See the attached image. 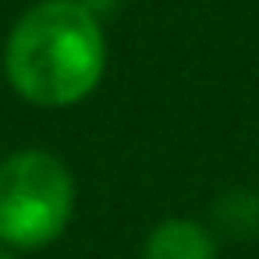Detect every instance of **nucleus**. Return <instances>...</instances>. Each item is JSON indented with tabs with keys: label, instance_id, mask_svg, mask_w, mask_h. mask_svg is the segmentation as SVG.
I'll return each instance as SVG.
<instances>
[{
	"label": "nucleus",
	"instance_id": "nucleus-1",
	"mask_svg": "<svg viewBox=\"0 0 259 259\" xmlns=\"http://www.w3.org/2000/svg\"><path fill=\"white\" fill-rule=\"evenodd\" d=\"M103 71V18L82 0H36L8 32L4 78L32 107H75L96 93Z\"/></svg>",
	"mask_w": 259,
	"mask_h": 259
},
{
	"label": "nucleus",
	"instance_id": "nucleus-2",
	"mask_svg": "<svg viewBox=\"0 0 259 259\" xmlns=\"http://www.w3.org/2000/svg\"><path fill=\"white\" fill-rule=\"evenodd\" d=\"M75 217V178L47 149H18L0 160V245L36 252L54 245Z\"/></svg>",
	"mask_w": 259,
	"mask_h": 259
},
{
	"label": "nucleus",
	"instance_id": "nucleus-3",
	"mask_svg": "<svg viewBox=\"0 0 259 259\" xmlns=\"http://www.w3.org/2000/svg\"><path fill=\"white\" fill-rule=\"evenodd\" d=\"M217 255L220 248L213 231L192 217H167L142 241V259H217Z\"/></svg>",
	"mask_w": 259,
	"mask_h": 259
},
{
	"label": "nucleus",
	"instance_id": "nucleus-4",
	"mask_svg": "<svg viewBox=\"0 0 259 259\" xmlns=\"http://www.w3.org/2000/svg\"><path fill=\"white\" fill-rule=\"evenodd\" d=\"M217 224L227 234H255L259 231V195L252 192H231L217 199Z\"/></svg>",
	"mask_w": 259,
	"mask_h": 259
},
{
	"label": "nucleus",
	"instance_id": "nucleus-5",
	"mask_svg": "<svg viewBox=\"0 0 259 259\" xmlns=\"http://www.w3.org/2000/svg\"><path fill=\"white\" fill-rule=\"evenodd\" d=\"M0 259H18V252H15V248H8V245H0Z\"/></svg>",
	"mask_w": 259,
	"mask_h": 259
}]
</instances>
